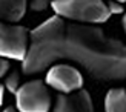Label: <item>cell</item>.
I'll return each instance as SVG.
<instances>
[{
  "mask_svg": "<svg viewBox=\"0 0 126 112\" xmlns=\"http://www.w3.org/2000/svg\"><path fill=\"white\" fill-rule=\"evenodd\" d=\"M79 65L92 80L117 83L126 80V45L95 25L52 15L29 31V46L22 65L34 75L57 61Z\"/></svg>",
  "mask_w": 126,
  "mask_h": 112,
  "instance_id": "1",
  "label": "cell"
},
{
  "mask_svg": "<svg viewBox=\"0 0 126 112\" xmlns=\"http://www.w3.org/2000/svg\"><path fill=\"white\" fill-rule=\"evenodd\" d=\"M54 15L77 23L98 25L109 20V11L103 0H51Z\"/></svg>",
  "mask_w": 126,
  "mask_h": 112,
  "instance_id": "2",
  "label": "cell"
},
{
  "mask_svg": "<svg viewBox=\"0 0 126 112\" xmlns=\"http://www.w3.org/2000/svg\"><path fill=\"white\" fill-rule=\"evenodd\" d=\"M17 112H49L52 108L51 94L45 82L31 80L14 92Z\"/></svg>",
  "mask_w": 126,
  "mask_h": 112,
  "instance_id": "3",
  "label": "cell"
},
{
  "mask_svg": "<svg viewBox=\"0 0 126 112\" xmlns=\"http://www.w3.org/2000/svg\"><path fill=\"white\" fill-rule=\"evenodd\" d=\"M29 46V29L0 22V57L23 61Z\"/></svg>",
  "mask_w": 126,
  "mask_h": 112,
  "instance_id": "4",
  "label": "cell"
},
{
  "mask_svg": "<svg viewBox=\"0 0 126 112\" xmlns=\"http://www.w3.org/2000/svg\"><path fill=\"white\" fill-rule=\"evenodd\" d=\"M46 86L55 89L60 94H72L75 91H80L83 88L85 78L77 68L71 65L59 63V65H51L49 71L46 74Z\"/></svg>",
  "mask_w": 126,
  "mask_h": 112,
  "instance_id": "5",
  "label": "cell"
},
{
  "mask_svg": "<svg viewBox=\"0 0 126 112\" xmlns=\"http://www.w3.org/2000/svg\"><path fill=\"white\" fill-rule=\"evenodd\" d=\"M49 112H95L89 92L81 88L72 94H59Z\"/></svg>",
  "mask_w": 126,
  "mask_h": 112,
  "instance_id": "6",
  "label": "cell"
},
{
  "mask_svg": "<svg viewBox=\"0 0 126 112\" xmlns=\"http://www.w3.org/2000/svg\"><path fill=\"white\" fill-rule=\"evenodd\" d=\"M28 0H0V22L17 23L26 14Z\"/></svg>",
  "mask_w": 126,
  "mask_h": 112,
  "instance_id": "7",
  "label": "cell"
},
{
  "mask_svg": "<svg viewBox=\"0 0 126 112\" xmlns=\"http://www.w3.org/2000/svg\"><path fill=\"white\" fill-rule=\"evenodd\" d=\"M105 112H126V89L112 88L105 97Z\"/></svg>",
  "mask_w": 126,
  "mask_h": 112,
  "instance_id": "8",
  "label": "cell"
},
{
  "mask_svg": "<svg viewBox=\"0 0 126 112\" xmlns=\"http://www.w3.org/2000/svg\"><path fill=\"white\" fill-rule=\"evenodd\" d=\"M3 86L11 94H14L18 89V86H20V69H18V68H11V71H8V74H6V77H5V84Z\"/></svg>",
  "mask_w": 126,
  "mask_h": 112,
  "instance_id": "9",
  "label": "cell"
},
{
  "mask_svg": "<svg viewBox=\"0 0 126 112\" xmlns=\"http://www.w3.org/2000/svg\"><path fill=\"white\" fill-rule=\"evenodd\" d=\"M28 3H29V6H31V9H32V11L42 12V11H45L49 6L51 0H28Z\"/></svg>",
  "mask_w": 126,
  "mask_h": 112,
  "instance_id": "10",
  "label": "cell"
},
{
  "mask_svg": "<svg viewBox=\"0 0 126 112\" xmlns=\"http://www.w3.org/2000/svg\"><path fill=\"white\" fill-rule=\"evenodd\" d=\"M106 6H108V11H109V14H111V15H112V14L118 15V14H123V12H125L123 5H122V3H118V2H115V0H111V2L106 5Z\"/></svg>",
  "mask_w": 126,
  "mask_h": 112,
  "instance_id": "11",
  "label": "cell"
},
{
  "mask_svg": "<svg viewBox=\"0 0 126 112\" xmlns=\"http://www.w3.org/2000/svg\"><path fill=\"white\" fill-rule=\"evenodd\" d=\"M9 69H11V63H9V60H8V58L0 57V78L5 77L6 74H8Z\"/></svg>",
  "mask_w": 126,
  "mask_h": 112,
  "instance_id": "12",
  "label": "cell"
},
{
  "mask_svg": "<svg viewBox=\"0 0 126 112\" xmlns=\"http://www.w3.org/2000/svg\"><path fill=\"white\" fill-rule=\"evenodd\" d=\"M3 94H5V86L0 83V108H2V104H3Z\"/></svg>",
  "mask_w": 126,
  "mask_h": 112,
  "instance_id": "13",
  "label": "cell"
},
{
  "mask_svg": "<svg viewBox=\"0 0 126 112\" xmlns=\"http://www.w3.org/2000/svg\"><path fill=\"white\" fill-rule=\"evenodd\" d=\"M3 112H17V109H16V108H6Z\"/></svg>",
  "mask_w": 126,
  "mask_h": 112,
  "instance_id": "14",
  "label": "cell"
},
{
  "mask_svg": "<svg viewBox=\"0 0 126 112\" xmlns=\"http://www.w3.org/2000/svg\"><path fill=\"white\" fill-rule=\"evenodd\" d=\"M123 28H125V32H126V14L123 17Z\"/></svg>",
  "mask_w": 126,
  "mask_h": 112,
  "instance_id": "15",
  "label": "cell"
},
{
  "mask_svg": "<svg viewBox=\"0 0 126 112\" xmlns=\"http://www.w3.org/2000/svg\"><path fill=\"white\" fill-rule=\"evenodd\" d=\"M115 2H118V3H122V5H123V3L126 2V0H115Z\"/></svg>",
  "mask_w": 126,
  "mask_h": 112,
  "instance_id": "16",
  "label": "cell"
}]
</instances>
